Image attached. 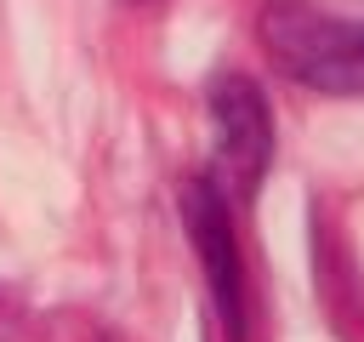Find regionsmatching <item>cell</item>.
<instances>
[{"instance_id":"obj_1","label":"cell","mask_w":364,"mask_h":342,"mask_svg":"<svg viewBox=\"0 0 364 342\" xmlns=\"http://www.w3.org/2000/svg\"><path fill=\"white\" fill-rule=\"evenodd\" d=\"M256 28L284 80L318 97H364V17H341L313 0H262Z\"/></svg>"},{"instance_id":"obj_3","label":"cell","mask_w":364,"mask_h":342,"mask_svg":"<svg viewBox=\"0 0 364 342\" xmlns=\"http://www.w3.org/2000/svg\"><path fill=\"white\" fill-rule=\"evenodd\" d=\"M182 217H188V234L199 245V262H205L216 314H222L228 336L245 342V274H239V245H233V222H228V194L210 177H199L182 194Z\"/></svg>"},{"instance_id":"obj_2","label":"cell","mask_w":364,"mask_h":342,"mask_svg":"<svg viewBox=\"0 0 364 342\" xmlns=\"http://www.w3.org/2000/svg\"><path fill=\"white\" fill-rule=\"evenodd\" d=\"M210 125H216V188L228 200H250L273 160V114L245 74H222L210 86Z\"/></svg>"}]
</instances>
